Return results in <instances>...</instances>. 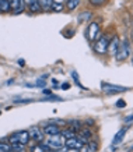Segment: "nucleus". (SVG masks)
Segmentation results:
<instances>
[{
    "label": "nucleus",
    "instance_id": "1",
    "mask_svg": "<svg viewBox=\"0 0 133 152\" xmlns=\"http://www.w3.org/2000/svg\"><path fill=\"white\" fill-rule=\"evenodd\" d=\"M64 140L60 134H56V135H48V140H46L45 145L49 147L51 151H55V149H59V148L63 147Z\"/></svg>",
    "mask_w": 133,
    "mask_h": 152
},
{
    "label": "nucleus",
    "instance_id": "2",
    "mask_svg": "<svg viewBox=\"0 0 133 152\" xmlns=\"http://www.w3.org/2000/svg\"><path fill=\"white\" fill-rule=\"evenodd\" d=\"M128 56H129V43L126 41L119 42V46H118V50H116V55H115L116 60L122 61V60L128 59Z\"/></svg>",
    "mask_w": 133,
    "mask_h": 152
},
{
    "label": "nucleus",
    "instance_id": "3",
    "mask_svg": "<svg viewBox=\"0 0 133 152\" xmlns=\"http://www.w3.org/2000/svg\"><path fill=\"white\" fill-rule=\"evenodd\" d=\"M108 43H109L108 38L101 37L98 41L95 42V45H94V50H95L97 53H100V55H104V53L108 50Z\"/></svg>",
    "mask_w": 133,
    "mask_h": 152
},
{
    "label": "nucleus",
    "instance_id": "4",
    "mask_svg": "<svg viewBox=\"0 0 133 152\" xmlns=\"http://www.w3.org/2000/svg\"><path fill=\"white\" fill-rule=\"evenodd\" d=\"M63 145L67 148V149H81V148L84 147V142L81 141V138H76V137H73V138L66 140Z\"/></svg>",
    "mask_w": 133,
    "mask_h": 152
},
{
    "label": "nucleus",
    "instance_id": "5",
    "mask_svg": "<svg viewBox=\"0 0 133 152\" xmlns=\"http://www.w3.org/2000/svg\"><path fill=\"white\" fill-rule=\"evenodd\" d=\"M101 88H102V91H105L106 94L123 92V91H126V89H128V88H125V87H116V85H111V84H106V83H102L101 84Z\"/></svg>",
    "mask_w": 133,
    "mask_h": 152
},
{
    "label": "nucleus",
    "instance_id": "6",
    "mask_svg": "<svg viewBox=\"0 0 133 152\" xmlns=\"http://www.w3.org/2000/svg\"><path fill=\"white\" fill-rule=\"evenodd\" d=\"M97 37H100V25L97 23H91L90 27H88V39L95 41Z\"/></svg>",
    "mask_w": 133,
    "mask_h": 152
},
{
    "label": "nucleus",
    "instance_id": "7",
    "mask_svg": "<svg viewBox=\"0 0 133 152\" xmlns=\"http://www.w3.org/2000/svg\"><path fill=\"white\" fill-rule=\"evenodd\" d=\"M28 134H30V140H34L35 142H41L44 137H45V134L42 133L38 127H34L31 131H28Z\"/></svg>",
    "mask_w": 133,
    "mask_h": 152
},
{
    "label": "nucleus",
    "instance_id": "8",
    "mask_svg": "<svg viewBox=\"0 0 133 152\" xmlns=\"http://www.w3.org/2000/svg\"><path fill=\"white\" fill-rule=\"evenodd\" d=\"M42 133L45 135H56V134H60V129L56 124H46Z\"/></svg>",
    "mask_w": 133,
    "mask_h": 152
},
{
    "label": "nucleus",
    "instance_id": "9",
    "mask_svg": "<svg viewBox=\"0 0 133 152\" xmlns=\"http://www.w3.org/2000/svg\"><path fill=\"white\" fill-rule=\"evenodd\" d=\"M118 46H119V38H118V37H114V38H112V41L108 43V50H109V53L112 56L116 55Z\"/></svg>",
    "mask_w": 133,
    "mask_h": 152
},
{
    "label": "nucleus",
    "instance_id": "10",
    "mask_svg": "<svg viewBox=\"0 0 133 152\" xmlns=\"http://www.w3.org/2000/svg\"><path fill=\"white\" fill-rule=\"evenodd\" d=\"M17 140H18V144H21V145L28 144V141H30V134H28V131H18V133H17Z\"/></svg>",
    "mask_w": 133,
    "mask_h": 152
},
{
    "label": "nucleus",
    "instance_id": "11",
    "mask_svg": "<svg viewBox=\"0 0 133 152\" xmlns=\"http://www.w3.org/2000/svg\"><path fill=\"white\" fill-rule=\"evenodd\" d=\"M125 134H126V129H120L118 133L115 134V137H114V141H112V144L114 145H118V144L122 141V140L125 138Z\"/></svg>",
    "mask_w": 133,
    "mask_h": 152
},
{
    "label": "nucleus",
    "instance_id": "12",
    "mask_svg": "<svg viewBox=\"0 0 133 152\" xmlns=\"http://www.w3.org/2000/svg\"><path fill=\"white\" fill-rule=\"evenodd\" d=\"M31 152H51V149H49V147H46L45 144H39V145L32 147Z\"/></svg>",
    "mask_w": 133,
    "mask_h": 152
},
{
    "label": "nucleus",
    "instance_id": "13",
    "mask_svg": "<svg viewBox=\"0 0 133 152\" xmlns=\"http://www.w3.org/2000/svg\"><path fill=\"white\" fill-rule=\"evenodd\" d=\"M60 135H62L64 140H69V138L76 137V134H74V131L72 129H66V130H63V131H60Z\"/></svg>",
    "mask_w": 133,
    "mask_h": 152
},
{
    "label": "nucleus",
    "instance_id": "14",
    "mask_svg": "<svg viewBox=\"0 0 133 152\" xmlns=\"http://www.w3.org/2000/svg\"><path fill=\"white\" fill-rule=\"evenodd\" d=\"M38 3L41 6V10H49L53 4V0H38Z\"/></svg>",
    "mask_w": 133,
    "mask_h": 152
},
{
    "label": "nucleus",
    "instance_id": "15",
    "mask_svg": "<svg viewBox=\"0 0 133 152\" xmlns=\"http://www.w3.org/2000/svg\"><path fill=\"white\" fill-rule=\"evenodd\" d=\"M90 18H91V13H90V11H84V13H81L77 17L78 23H86V21H90Z\"/></svg>",
    "mask_w": 133,
    "mask_h": 152
},
{
    "label": "nucleus",
    "instance_id": "16",
    "mask_svg": "<svg viewBox=\"0 0 133 152\" xmlns=\"http://www.w3.org/2000/svg\"><path fill=\"white\" fill-rule=\"evenodd\" d=\"M10 4H9V0H0V11L1 13H7L10 11Z\"/></svg>",
    "mask_w": 133,
    "mask_h": 152
},
{
    "label": "nucleus",
    "instance_id": "17",
    "mask_svg": "<svg viewBox=\"0 0 133 152\" xmlns=\"http://www.w3.org/2000/svg\"><path fill=\"white\" fill-rule=\"evenodd\" d=\"M66 6H67L69 10H76L78 6H80V0H67Z\"/></svg>",
    "mask_w": 133,
    "mask_h": 152
},
{
    "label": "nucleus",
    "instance_id": "18",
    "mask_svg": "<svg viewBox=\"0 0 133 152\" xmlns=\"http://www.w3.org/2000/svg\"><path fill=\"white\" fill-rule=\"evenodd\" d=\"M28 6H30V10H31L32 13H38V11H41V6H39V3H38V0L30 3Z\"/></svg>",
    "mask_w": 133,
    "mask_h": 152
},
{
    "label": "nucleus",
    "instance_id": "19",
    "mask_svg": "<svg viewBox=\"0 0 133 152\" xmlns=\"http://www.w3.org/2000/svg\"><path fill=\"white\" fill-rule=\"evenodd\" d=\"M0 151L1 152H13V148L10 144H6V142H0Z\"/></svg>",
    "mask_w": 133,
    "mask_h": 152
},
{
    "label": "nucleus",
    "instance_id": "20",
    "mask_svg": "<svg viewBox=\"0 0 133 152\" xmlns=\"http://www.w3.org/2000/svg\"><path fill=\"white\" fill-rule=\"evenodd\" d=\"M9 4H10V9L14 10V13H16L17 9L20 7V0H9Z\"/></svg>",
    "mask_w": 133,
    "mask_h": 152
},
{
    "label": "nucleus",
    "instance_id": "21",
    "mask_svg": "<svg viewBox=\"0 0 133 152\" xmlns=\"http://www.w3.org/2000/svg\"><path fill=\"white\" fill-rule=\"evenodd\" d=\"M70 126H72V130H73V131H77V130L81 129V121L73 120V121H70Z\"/></svg>",
    "mask_w": 133,
    "mask_h": 152
},
{
    "label": "nucleus",
    "instance_id": "22",
    "mask_svg": "<svg viewBox=\"0 0 133 152\" xmlns=\"http://www.w3.org/2000/svg\"><path fill=\"white\" fill-rule=\"evenodd\" d=\"M13 148V152H25V145H21V144H14L11 145Z\"/></svg>",
    "mask_w": 133,
    "mask_h": 152
},
{
    "label": "nucleus",
    "instance_id": "23",
    "mask_svg": "<svg viewBox=\"0 0 133 152\" xmlns=\"http://www.w3.org/2000/svg\"><path fill=\"white\" fill-rule=\"evenodd\" d=\"M80 137H81V138H84V140H86V141H88V138L91 137V131H90V130H88V129L83 130L81 133H80Z\"/></svg>",
    "mask_w": 133,
    "mask_h": 152
},
{
    "label": "nucleus",
    "instance_id": "24",
    "mask_svg": "<svg viewBox=\"0 0 133 152\" xmlns=\"http://www.w3.org/2000/svg\"><path fill=\"white\" fill-rule=\"evenodd\" d=\"M51 9L53 10V11H62V9H63V6L60 4V3H53V4L51 6Z\"/></svg>",
    "mask_w": 133,
    "mask_h": 152
},
{
    "label": "nucleus",
    "instance_id": "25",
    "mask_svg": "<svg viewBox=\"0 0 133 152\" xmlns=\"http://www.w3.org/2000/svg\"><path fill=\"white\" fill-rule=\"evenodd\" d=\"M88 1H90L92 6H101L105 3V0H88Z\"/></svg>",
    "mask_w": 133,
    "mask_h": 152
},
{
    "label": "nucleus",
    "instance_id": "26",
    "mask_svg": "<svg viewBox=\"0 0 133 152\" xmlns=\"http://www.w3.org/2000/svg\"><path fill=\"white\" fill-rule=\"evenodd\" d=\"M88 149L91 152H95L97 151V145H95V142H90L88 144Z\"/></svg>",
    "mask_w": 133,
    "mask_h": 152
},
{
    "label": "nucleus",
    "instance_id": "27",
    "mask_svg": "<svg viewBox=\"0 0 133 152\" xmlns=\"http://www.w3.org/2000/svg\"><path fill=\"white\" fill-rule=\"evenodd\" d=\"M44 101H62L59 96H48V98H45Z\"/></svg>",
    "mask_w": 133,
    "mask_h": 152
},
{
    "label": "nucleus",
    "instance_id": "28",
    "mask_svg": "<svg viewBox=\"0 0 133 152\" xmlns=\"http://www.w3.org/2000/svg\"><path fill=\"white\" fill-rule=\"evenodd\" d=\"M35 84H37V85H39V87H46V83H44L41 78L37 80V81H35Z\"/></svg>",
    "mask_w": 133,
    "mask_h": 152
},
{
    "label": "nucleus",
    "instance_id": "29",
    "mask_svg": "<svg viewBox=\"0 0 133 152\" xmlns=\"http://www.w3.org/2000/svg\"><path fill=\"white\" fill-rule=\"evenodd\" d=\"M116 106H118V107H125V106H126V102L125 101H118L116 102Z\"/></svg>",
    "mask_w": 133,
    "mask_h": 152
},
{
    "label": "nucleus",
    "instance_id": "30",
    "mask_svg": "<svg viewBox=\"0 0 133 152\" xmlns=\"http://www.w3.org/2000/svg\"><path fill=\"white\" fill-rule=\"evenodd\" d=\"M70 88V84L69 83H63L62 84V89H69Z\"/></svg>",
    "mask_w": 133,
    "mask_h": 152
},
{
    "label": "nucleus",
    "instance_id": "31",
    "mask_svg": "<svg viewBox=\"0 0 133 152\" xmlns=\"http://www.w3.org/2000/svg\"><path fill=\"white\" fill-rule=\"evenodd\" d=\"M125 121H126V124H130V123H132V115H129L128 117H126V120H125Z\"/></svg>",
    "mask_w": 133,
    "mask_h": 152
},
{
    "label": "nucleus",
    "instance_id": "32",
    "mask_svg": "<svg viewBox=\"0 0 133 152\" xmlns=\"http://www.w3.org/2000/svg\"><path fill=\"white\" fill-rule=\"evenodd\" d=\"M87 124L88 126H92V124H94V120H92V119H88L87 120Z\"/></svg>",
    "mask_w": 133,
    "mask_h": 152
},
{
    "label": "nucleus",
    "instance_id": "33",
    "mask_svg": "<svg viewBox=\"0 0 133 152\" xmlns=\"http://www.w3.org/2000/svg\"><path fill=\"white\" fill-rule=\"evenodd\" d=\"M44 94H46V95H51V91H49V89H44Z\"/></svg>",
    "mask_w": 133,
    "mask_h": 152
},
{
    "label": "nucleus",
    "instance_id": "34",
    "mask_svg": "<svg viewBox=\"0 0 133 152\" xmlns=\"http://www.w3.org/2000/svg\"><path fill=\"white\" fill-rule=\"evenodd\" d=\"M63 1H64V0H53V3H60V4H62Z\"/></svg>",
    "mask_w": 133,
    "mask_h": 152
}]
</instances>
